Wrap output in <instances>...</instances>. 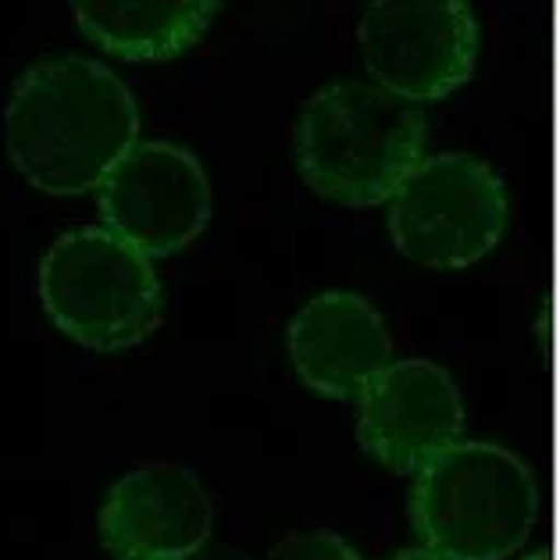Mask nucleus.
<instances>
[{
    "instance_id": "f257e3e1",
    "label": "nucleus",
    "mask_w": 560,
    "mask_h": 560,
    "mask_svg": "<svg viewBox=\"0 0 560 560\" xmlns=\"http://www.w3.org/2000/svg\"><path fill=\"white\" fill-rule=\"evenodd\" d=\"M140 143V107L112 68L83 54H44L4 107L8 161L25 183L50 197L101 189Z\"/></svg>"
},
{
    "instance_id": "f03ea898",
    "label": "nucleus",
    "mask_w": 560,
    "mask_h": 560,
    "mask_svg": "<svg viewBox=\"0 0 560 560\" xmlns=\"http://www.w3.org/2000/svg\"><path fill=\"white\" fill-rule=\"evenodd\" d=\"M293 154L314 194L375 208L425 161V115L375 83L339 79L304 104Z\"/></svg>"
},
{
    "instance_id": "7ed1b4c3",
    "label": "nucleus",
    "mask_w": 560,
    "mask_h": 560,
    "mask_svg": "<svg viewBox=\"0 0 560 560\" xmlns=\"http://www.w3.org/2000/svg\"><path fill=\"white\" fill-rule=\"evenodd\" d=\"M36 290L54 329L97 353L140 347L165 318L154 261L104 225L61 232L39 261Z\"/></svg>"
},
{
    "instance_id": "20e7f679",
    "label": "nucleus",
    "mask_w": 560,
    "mask_h": 560,
    "mask_svg": "<svg viewBox=\"0 0 560 560\" xmlns=\"http://www.w3.org/2000/svg\"><path fill=\"white\" fill-rule=\"evenodd\" d=\"M539 514L528 464L497 443H457L418 471L411 522L443 560H503L528 539Z\"/></svg>"
},
{
    "instance_id": "39448f33",
    "label": "nucleus",
    "mask_w": 560,
    "mask_h": 560,
    "mask_svg": "<svg viewBox=\"0 0 560 560\" xmlns=\"http://www.w3.org/2000/svg\"><path fill=\"white\" fill-rule=\"evenodd\" d=\"M508 229L500 175L471 154H435L389 200L396 250L425 268H468Z\"/></svg>"
},
{
    "instance_id": "423d86ee",
    "label": "nucleus",
    "mask_w": 560,
    "mask_h": 560,
    "mask_svg": "<svg viewBox=\"0 0 560 560\" xmlns=\"http://www.w3.org/2000/svg\"><path fill=\"white\" fill-rule=\"evenodd\" d=\"M101 222L150 261L186 250L211 222V183L183 143L140 140L97 189Z\"/></svg>"
},
{
    "instance_id": "0eeeda50",
    "label": "nucleus",
    "mask_w": 560,
    "mask_h": 560,
    "mask_svg": "<svg viewBox=\"0 0 560 560\" xmlns=\"http://www.w3.org/2000/svg\"><path fill=\"white\" fill-rule=\"evenodd\" d=\"M358 39L372 83L407 104L440 101L464 86L478 54V25L460 0L372 4Z\"/></svg>"
},
{
    "instance_id": "6e6552de",
    "label": "nucleus",
    "mask_w": 560,
    "mask_h": 560,
    "mask_svg": "<svg viewBox=\"0 0 560 560\" xmlns=\"http://www.w3.org/2000/svg\"><path fill=\"white\" fill-rule=\"evenodd\" d=\"M214 508L183 464H143L107 489L97 514L112 560H186L211 546Z\"/></svg>"
},
{
    "instance_id": "1a4fd4ad",
    "label": "nucleus",
    "mask_w": 560,
    "mask_h": 560,
    "mask_svg": "<svg viewBox=\"0 0 560 560\" xmlns=\"http://www.w3.org/2000/svg\"><path fill=\"white\" fill-rule=\"evenodd\" d=\"M460 393L432 361H393L361 396L358 440L389 471H425L460 443Z\"/></svg>"
},
{
    "instance_id": "9d476101",
    "label": "nucleus",
    "mask_w": 560,
    "mask_h": 560,
    "mask_svg": "<svg viewBox=\"0 0 560 560\" xmlns=\"http://www.w3.org/2000/svg\"><path fill=\"white\" fill-rule=\"evenodd\" d=\"M290 361L307 389L329 400H361L393 364L382 314L358 293H318L290 322Z\"/></svg>"
},
{
    "instance_id": "9b49d317",
    "label": "nucleus",
    "mask_w": 560,
    "mask_h": 560,
    "mask_svg": "<svg viewBox=\"0 0 560 560\" xmlns=\"http://www.w3.org/2000/svg\"><path fill=\"white\" fill-rule=\"evenodd\" d=\"M218 0H75L72 15L93 47L121 61H172L211 30Z\"/></svg>"
},
{
    "instance_id": "f8f14e48",
    "label": "nucleus",
    "mask_w": 560,
    "mask_h": 560,
    "mask_svg": "<svg viewBox=\"0 0 560 560\" xmlns=\"http://www.w3.org/2000/svg\"><path fill=\"white\" fill-rule=\"evenodd\" d=\"M268 560H361L353 546L336 532H293L271 546Z\"/></svg>"
},
{
    "instance_id": "ddd939ff",
    "label": "nucleus",
    "mask_w": 560,
    "mask_h": 560,
    "mask_svg": "<svg viewBox=\"0 0 560 560\" xmlns=\"http://www.w3.org/2000/svg\"><path fill=\"white\" fill-rule=\"evenodd\" d=\"M186 560H250V557H243L240 550H229V546H203L200 553L186 557Z\"/></svg>"
},
{
    "instance_id": "4468645a",
    "label": "nucleus",
    "mask_w": 560,
    "mask_h": 560,
    "mask_svg": "<svg viewBox=\"0 0 560 560\" xmlns=\"http://www.w3.org/2000/svg\"><path fill=\"white\" fill-rule=\"evenodd\" d=\"M389 560H443V557H435L432 550H425V546H421V550H400V553H393Z\"/></svg>"
},
{
    "instance_id": "2eb2a0df",
    "label": "nucleus",
    "mask_w": 560,
    "mask_h": 560,
    "mask_svg": "<svg viewBox=\"0 0 560 560\" xmlns=\"http://www.w3.org/2000/svg\"><path fill=\"white\" fill-rule=\"evenodd\" d=\"M525 560H553V553H550V550H539V553H532V557H525Z\"/></svg>"
}]
</instances>
